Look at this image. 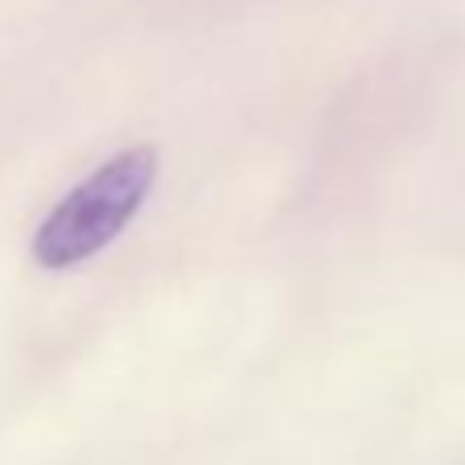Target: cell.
<instances>
[{
	"label": "cell",
	"instance_id": "cell-1",
	"mask_svg": "<svg viewBox=\"0 0 465 465\" xmlns=\"http://www.w3.org/2000/svg\"><path fill=\"white\" fill-rule=\"evenodd\" d=\"M157 149L149 144L124 149L107 157L99 169H91L37 223L34 243H29L34 263L45 272H71L79 263L95 260L144 211L153 185H157Z\"/></svg>",
	"mask_w": 465,
	"mask_h": 465
}]
</instances>
